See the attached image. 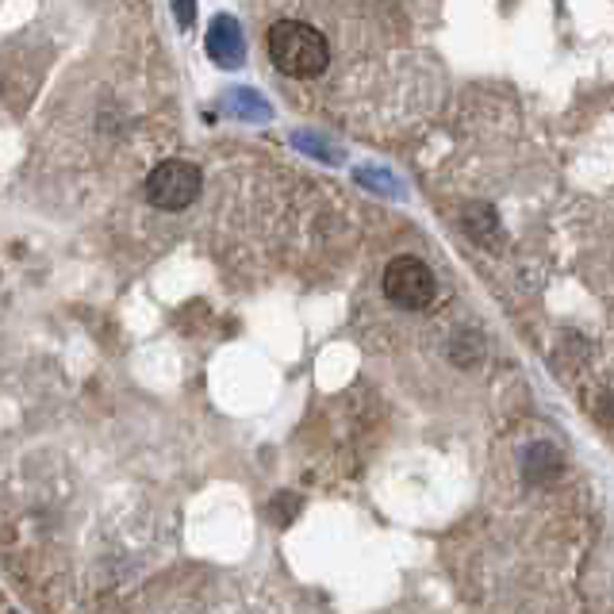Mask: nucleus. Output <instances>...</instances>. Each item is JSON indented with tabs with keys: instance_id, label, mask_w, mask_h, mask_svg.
Here are the masks:
<instances>
[{
	"instance_id": "nucleus-7",
	"label": "nucleus",
	"mask_w": 614,
	"mask_h": 614,
	"mask_svg": "<svg viewBox=\"0 0 614 614\" xmlns=\"http://www.w3.org/2000/svg\"><path fill=\"white\" fill-rule=\"evenodd\" d=\"M223 104H227V111H235V116H243V119H269L273 116V108H269L253 88H231Z\"/></svg>"
},
{
	"instance_id": "nucleus-11",
	"label": "nucleus",
	"mask_w": 614,
	"mask_h": 614,
	"mask_svg": "<svg viewBox=\"0 0 614 614\" xmlns=\"http://www.w3.org/2000/svg\"><path fill=\"white\" fill-rule=\"evenodd\" d=\"M357 181H373V189L395 192V181H392L388 174H369V169H362V174H357Z\"/></svg>"
},
{
	"instance_id": "nucleus-4",
	"label": "nucleus",
	"mask_w": 614,
	"mask_h": 614,
	"mask_svg": "<svg viewBox=\"0 0 614 614\" xmlns=\"http://www.w3.org/2000/svg\"><path fill=\"white\" fill-rule=\"evenodd\" d=\"M204 50L220 70H238L246 62V39L243 27H238L235 16H215L212 27H208Z\"/></svg>"
},
{
	"instance_id": "nucleus-1",
	"label": "nucleus",
	"mask_w": 614,
	"mask_h": 614,
	"mask_svg": "<svg viewBox=\"0 0 614 614\" xmlns=\"http://www.w3.org/2000/svg\"><path fill=\"white\" fill-rule=\"evenodd\" d=\"M265 50L273 66L284 78H319L331 62V47H327L323 32L299 20H276L265 35Z\"/></svg>"
},
{
	"instance_id": "nucleus-9",
	"label": "nucleus",
	"mask_w": 614,
	"mask_h": 614,
	"mask_svg": "<svg viewBox=\"0 0 614 614\" xmlns=\"http://www.w3.org/2000/svg\"><path fill=\"white\" fill-rule=\"evenodd\" d=\"M169 4H174L177 27H181V32H192V24H197V0H169Z\"/></svg>"
},
{
	"instance_id": "nucleus-8",
	"label": "nucleus",
	"mask_w": 614,
	"mask_h": 614,
	"mask_svg": "<svg viewBox=\"0 0 614 614\" xmlns=\"http://www.w3.org/2000/svg\"><path fill=\"white\" fill-rule=\"evenodd\" d=\"M453 362L457 365H465V369H473V365H481V357H484V342L476 339V334H465V339H453Z\"/></svg>"
},
{
	"instance_id": "nucleus-10",
	"label": "nucleus",
	"mask_w": 614,
	"mask_h": 614,
	"mask_svg": "<svg viewBox=\"0 0 614 614\" xmlns=\"http://www.w3.org/2000/svg\"><path fill=\"white\" fill-rule=\"evenodd\" d=\"M296 146L316 150V158H323V162H339V154H334V150H327L319 139H311V134H296Z\"/></svg>"
},
{
	"instance_id": "nucleus-2",
	"label": "nucleus",
	"mask_w": 614,
	"mask_h": 614,
	"mask_svg": "<svg viewBox=\"0 0 614 614\" xmlns=\"http://www.w3.org/2000/svg\"><path fill=\"white\" fill-rule=\"evenodd\" d=\"M385 296L392 299L395 307H403V311H423V307H430L434 296H438V281H434V273H430L426 261L403 253V258L388 261Z\"/></svg>"
},
{
	"instance_id": "nucleus-6",
	"label": "nucleus",
	"mask_w": 614,
	"mask_h": 614,
	"mask_svg": "<svg viewBox=\"0 0 614 614\" xmlns=\"http://www.w3.org/2000/svg\"><path fill=\"white\" fill-rule=\"evenodd\" d=\"M522 465H527V481H530V484H542V481H550V476H557L560 457L553 453V449L545 446V441H538V446L527 449V457H522Z\"/></svg>"
},
{
	"instance_id": "nucleus-5",
	"label": "nucleus",
	"mask_w": 614,
	"mask_h": 614,
	"mask_svg": "<svg viewBox=\"0 0 614 614\" xmlns=\"http://www.w3.org/2000/svg\"><path fill=\"white\" fill-rule=\"evenodd\" d=\"M461 227H465L481 246H488V250H496V246L504 243L499 215H496V208H488V204H469L465 215H461Z\"/></svg>"
},
{
	"instance_id": "nucleus-3",
	"label": "nucleus",
	"mask_w": 614,
	"mask_h": 614,
	"mask_svg": "<svg viewBox=\"0 0 614 614\" xmlns=\"http://www.w3.org/2000/svg\"><path fill=\"white\" fill-rule=\"evenodd\" d=\"M200 185L204 181H200V169L192 162H162L146 177V200L154 208H162V212H181V208H189L200 197Z\"/></svg>"
}]
</instances>
